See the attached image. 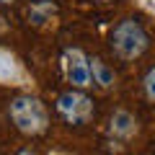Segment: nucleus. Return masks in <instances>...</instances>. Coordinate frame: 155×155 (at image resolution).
I'll return each instance as SVG.
<instances>
[{
  "instance_id": "11",
  "label": "nucleus",
  "mask_w": 155,
  "mask_h": 155,
  "mask_svg": "<svg viewBox=\"0 0 155 155\" xmlns=\"http://www.w3.org/2000/svg\"><path fill=\"white\" fill-rule=\"evenodd\" d=\"M18 155H36V153H31V150L26 147V150H21V153H18Z\"/></svg>"
},
{
  "instance_id": "2",
  "label": "nucleus",
  "mask_w": 155,
  "mask_h": 155,
  "mask_svg": "<svg viewBox=\"0 0 155 155\" xmlns=\"http://www.w3.org/2000/svg\"><path fill=\"white\" fill-rule=\"evenodd\" d=\"M147 31L142 28V23H137L134 18H124L122 23H116L114 34H111V49L119 60H140L147 52Z\"/></svg>"
},
{
  "instance_id": "5",
  "label": "nucleus",
  "mask_w": 155,
  "mask_h": 155,
  "mask_svg": "<svg viewBox=\"0 0 155 155\" xmlns=\"http://www.w3.org/2000/svg\"><path fill=\"white\" fill-rule=\"evenodd\" d=\"M0 85H28V72L13 52L0 47Z\"/></svg>"
},
{
  "instance_id": "4",
  "label": "nucleus",
  "mask_w": 155,
  "mask_h": 155,
  "mask_svg": "<svg viewBox=\"0 0 155 155\" xmlns=\"http://www.w3.org/2000/svg\"><path fill=\"white\" fill-rule=\"evenodd\" d=\"M62 65H65L67 83H72V88L85 91L93 85V75H91V57L78 47H67L62 54Z\"/></svg>"
},
{
  "instance_id": "1",
  "label": "nucleus",
  "mask_w": 155,
  "mask_h": 155,
  "mask_svg": "<svg viewBox=\"0 0 155 155\" xmlns=\"http://www.w3.org/2000/svg\"><path fill=\"white\" fill-rule=\"evenodd\" d=\"M8 114H11V122L16 124V129L26 137H39L49 129L47 106L36 96H16L8 106Z\"/></svg>"
},
{
  "instance_id": "3",
  "label": "nucleus",
  "mask_w": 155,
  "mask_h": 155,
  "mask_svg": "<svg viewBox=\"0 0 155 155\" xmlns=\"http://www.w3.org/2000/svg\"><path fill=\"white\" fill-rule=\"evenodd\" d=\"M57 114L67 124L83 127L93 119V101L83 91H65V93L57 96Z\"/></svg>"
},
{
  "instance_id": "13",
  "label": "nucleus",
  "mask_w": 155,
  "mask_h": 155,
  "mask_svg": "<svg viewBox=\"0 0 155 155\" xmlns=\"http://www.w3.org/2000/svg\"><path fill=\"white\" fill-rule=\"evenodd\" d=\"M0 3H13V0H0Z\"/></svg>"
},
{
  "instance_id": "8",
  "label": "nucleus",
  "mask_w": 155,
  "mask_h": 155,
  "mask_svg": "<svg viewBox=\"0 0 155 155\" xmlns=\"http://www.w3.org/2000/svg\"><path fill=\"white\" fill-rule=\"evenodd\" d=\"M91 75H93V83L98 85V88H104V91L116 83L114 70H111L104 60H98V57H91Z\"/></svg>"
},
{
  "instance_id": "12",
  "label": "nucleus",
  "mask_w": 155,
  "mask_h": 155,
  "mask_svg": "<svg viewBox=\"0 0 155 155\" xmlns=\"http://www.w3.org/2000/svg\"><path fill=\"white\" fill-rule=\"evenodd\" d=\"M93 3H111V0H93Z\"/></svg>"
},
{
  "instance_id": "10",
  "label": "nucleus",
  "mask_w": 155,
  "mask_h": 155,
  "mask_svg": "<svg viewBox=\"0 0 155 155\" xmlns=\"http://www.w3.org/2000/svg\"><path fill=\"white\" fill-rule=\"evenodd\" d=\"M5 28H8V23H5V18H3V16H0V34H3V31H5Z\"/></svg>"
},
{
  "instance_id": "7",
  "label": "nucleus",
  "mask_w": 155,
  "mask_h": 155,
  "mask_svg": "<svg viewBox=\"0 0 155 155\" xmlns=\"http://www.w3.org/2000/svg\"><path fill=\"white\" fill-rule=\"evenodd\" d=\"M26 16H28V23H31V26L41 28V26H47V23L57 16V5L52 3V0H36V3L28 5Z\"/></svg>"
},
{
  "instance_id": "6",
  "label": "nucleus",
  "mask_w": 155,
  "mask_h": 155,
  "mask_svg": "<svg viewBox=\"0 0 155 155\" xmlns=\"http://www.w3.org/2000/svg\"><path fill=\"white\" fill-rule=\"evenodd\" d=\"M109 132L114 134L116 140H132L137 134V119H134L129 111L119 109L111 114V122H109Z\"/></svg>"
},
{
  "instance_id": "9",
  "label": "nucleus",
  "mask_w": 155,
  "mask_h": 155,
  "mask_svg": "<svg viewBox=\"0 0 155 155\" xmlns=\"http://www.w3.org/2000/svg\"><path fill=\"white\" fill-rule=\"evenodd\" d=\"M142 85H145V96H147V98L155 104V67H150V70L145 72V80H142Z\"/></svg>"
}]
</instances>
